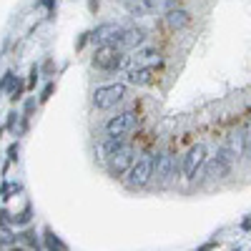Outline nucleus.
Segmentation results:
<instances>
[{
	"instance_id": "6e6552de",
	"label": "nucleus",
	"mask_w": 251,
	"mask_h": 251,
	"mask_svg": "<svg viewBox=\"0 0 251 251\" xmlns=\"http://www.w3.org/2000/svg\"><path fill=\"white\" fill-rule=\"evenodd\" d=\"M146 35H149V33H146L143 28H138V25L121 28L116 40H113V46L121 48V50H136V48H141L146 43Z\"/></svg>"
},
{
	"instance_id": "c85d7f7f",
	"label": "nucleus",
	"mask_w": 251,
	"mask_h": 251,
	"mask_svg": "<svg viewBox=\"0 0 251 251\" xmlns=\"http://www.w3.org/2000/svg\"><path fill=\"white\" fill-rule=\"evenodd\" d=\"M88 40H91V38H88V33H80V38H78V43H75V50H80L83 46L88 43Z\"/></svg>"
},
{
	"instance_id": "a211bd4d",
	"label": "nucleus",
	"mask_w": 251,
	"mask_h": 251,
	"mask_svg": "<svg viewBox=\"0 0 251 251\" xmlns=\"http://www.w3.org/2000/svg\"><path fill=\"white\" fill-rule=\"evenodd\" d=\"M136 60L138 63H149V60H158V50L156 48H136Z\"/></svg>"
},
{
	"instance_id": "4be33fe9",
	"label": "nucleus",
	"mask_w": 251,
	"mask_h": 251,
	"mask_svg": "<svg viewBox=\"0 0 251 251\" xmlns=\"http://www.w3.org/2000/svg\"><path fill=\"white\" fill-rule=\"evenodd\" d=\"M13 71H5L3 75H0V96H3V93H8V86H10V83H13Z\"/></svg>"
},
{
	"instance_id": "f257e3e1",
	"label": "nucleus",
	"mask_w": 251,
	"mask_h": 251,
	"mask_svg": "<svg viewBox=\"0 0 251 251\" xmlns=\"http://www.w3.org/2000/svg\"><path fill=\"white\" fill-rule=\"evenodd\" d=\"M153 163H156V153H143L138 161H133L128 174L123 176L126 188H128V191H138V188L149 186L153 181Z\"/></svg>"
},
{
	"instance_id": "20e7f679",
	"label": "nucleus",
	"mask_w": 251,
	"mask_h": 251,
	"mask_svg": "<svg viewBox=\"0 0 251 251\" xmlns=\"http://www.w3.org/2000/svg\"><path fill=\"white\" fill-rule=\"evenodd\" d=\"M203 163H206V146H203V143H196V146H191V149L186 151V156L181 158V166H178L181 176H183L186 181H194Z\"/></svg>"
},
{
	"instance_id": "f3484780",
	"label": "nucleus",
	"mask_w": 251,
	"mask_h": 251,
	"mask_svg": "<svg viewBox=\"0 0 251 251\" xmlns=\"http://www.w3.org/2000/svg\"><path fill=\"white\" fill-rule=\"evenodd\" d=\"M23 91H25V83L15 75V78H13V83L8 86V96H10V100H13V103H15V100H20V98H23Z\"/></svg>"
},
{
	"instance_id": "39448f33",
	"label": "nucleus",
	"mask_w": 251,
	"mask_h": 251,
	"mask_svg": "<svg viewBox=\"0 0 251 251\" xmlns=\"http://www.w3.org/2000/svg\"><path fill=\"white\" fill-rule=\"evenodd\" d=\"M133 161H136V151H133V146H128V143H123L121 149L106 161V166H108V174L113 176V178H123L126 174H128V169L133 166Z\"/></svg>"
},
{
	"instance_id": "1a4fd4ad",
	"label": "nucleus",
	"mask_w": 251,
	"mask_h": 251,
	"mask_svg": "<svg viewBox=\"0 0 251 251\" xmlns=\"http://www.w3.org/2000/svg\"><path fill=\"white\" fill-rule=\"evenodd\" d=\"M118 30H121V25H118V23H113V20H108V23L96 25V28L88 33V38L93 40L96 46H113V40H116Z\"/></svg>"
},
{
	"instance_id": "473e14b6",
	"label": "nucleus",
	"mask_w": 251,
	"mask_h": 251,
	"mask_svg": "<svg viewBox=\"0 0 251 251\" xmlns=\"http://www.w3.org/2000/svg\"><path fill=\"white\" fill-rule=\"evenodd\" d=\"M241 228H244V231H249V228H251V216H249V219L241 224Z\"/></svg>"
},
{
	"instance_id": "f03ea898",
	"label": "nucleus",
	"mask_w": 251,
	"mask_h": 251,
	"mask_svg": "<svg viewBox=\"0 0 251 251\" xmlns=\"http://www.w3.org/2000/svg\"><path fill=\"white\" fill-rule=\"evenodd\" d=\"M126 96H128V86H126V83H106V86H98L93 91L91 100L98 111H111Z\"/></svg>"
},
{
	"instance_id": "a878e982",
	"label": "nucleus",
	"mask_w": 251,
	"mask_h": 251,
	"mask_svg": "<svg viewBox=\"0 0 251 251\" xmlns=\"http://www.w3.org/2000/svg\"><path fill=\"white\" fill-rule=\"evenodd\" d=\"M38 75H40V68H38V66H30V78H28V88H35V83H38Z\"/></svg>"
},
{
	"instance_id": "7c9ffc66",
	"label": "nucleus",
	"mask_w": 251,
	"mask_h": 251,
	"mask_svg": "<svg viewBox=\"0 0 251 251\" xmlns=\"http://www.w3.org/2000/svg\"><path fill=\"white\" fill-rule=\"evenodd\" d=\"M216 249V241H208V244H203V246H199L196 251H214Z\"/></svg>"
},
{
	"instance_id": "f8f14e48",
	"label": "nucleus",
	"mask_w": 251,
	"mask_h": 251,
	"mask_svg": "<svg viewBox=\"0 0 251 251\" xmlns=\"http://www.w3.org/2000/svg\"><path fill=\"white\" fill-rule=\"evenodd\" d=\"M153 66H136L128 71V83H133V86H151L153 80Z\"/></svg>"
},
{
	"instance_id": "9d476101",
	"label": "nucleus",
	"mask_w": 251,
	"mask_h": 251,
	"mask_svg": "<svg viewBox=\"0 0 251 251\" xmlns=\"http://www.w3.org/2000/svg\"><path fill=\"white\" fill-rule=\"evenodd\" d=\"M163 20H166V25H169L171 30H183V28L191 25V13L183 10V8H176V5H174L171 10H166Z\"/></svg>"
},
{
	"instance_id": "c756f323",
	"label": "nucleus",
	"mask_w": 251,
	"mask_h": 251,
	"mask_svg": "<svg viewBox=\"0 0 251 251\" xmlns=\"http://www.w3.org/2000/svg\"><path fill=\"white\" fill-rule=\"evenodd\" d=\"M10 219H13V216H10V214L5 211V208H0V226H5V224H8Z\"/></svg>"
},
{
	"instance_id": "6ab92c4d",
	"label": "nucleus",
	"mask_w": 251,
	"mask_h": 251,
	"mask_svg": "<svg viewBox=\"0 0 251 251\" xmlns=\"http://www.w3.org/2000/svg\"><path fill=\"white\" fill-rule=\"evenodd\" d=\"M30 219H33V206L28 203V206L23 208V211H20V214H15L10 221H13L15 226H28V224H30Z\"/></svg>"
},
{
	"instance_id": "dca6fc26",
	"label": "nucleus",
	"mask_w": 251,
	"mask_h": 251,
	"mask_svg": "<svg viewBox=\"0 0 251 251\" xmlns=\"http://www.w3.org/2000/svg\"><path fill=\"white\" fill-rule=\"evenodd\" d=\"M15 239H18V241H23V244H25L28 249H35V251L40 249V241H38V234L33 231V228H25V231H20V234H18Z\"/></svg>"
},
{
	"instance_id": "ddd939ff",
	"label": "nucleus",
	"mask_w": 251,
	"mask_h": 251,
	"mask_svg": "<svg viewBox=\"0 0 251 251\" xmlns=\"http://www.w3.org/2000/svg\"><path fill=\"white\" fill-rule=\"evenodd\" d=\"M126 143V138H111V136H106V138H103L100 143H98V158L103 161V163H106L118 149H121V146Z\"/></svg>"
},
{
	"instance_id": "7ed1b4c3",
	"label": "nucleus",
	"mask_w": 251,
	"mask_h": 251,
	"mask_svg": "<svg viewBox=\"0 0 251 251\" xmlns=\"http://www.w3.org/2000/svg\"><path fill=\"white\" fill-rule=\"evenodd\" d=\"M91 63H93L98 71H108L111 73V71H118V68L126 66V55L116 46H98L96 53H93V58H91Z\"/></svg>"
},
{
	"instance_id": "9b49d317",
	"label": "nucleus",
	"mask_w": 251,
	"mask_h": 251,
	"mask_svg": "<svg viewBox=\"0 0 251 251\" xmlns=\"http://www.w3.org/2000/svg\"><path fill=\"white\" fill-rule=\"evenodd\" d=\"M201 169H203V176H206V178L214 181V178H226L228 174H231V163H226V161H221V158L216 156V158H211L208 163H203Z\"/></svg>"
},
{
	"instance_id": "0eeeda50",
	"label": "nucleus",
	"mask_w": 251,
	"mask_h": 251,
	"mask_svg": "<svg viewBox=\"0 0 251 251\" xmlns=\"http://www.w3.org/2000/svg\"><path fill=\"white\" fill-rule=\"evenodd\" d=\"M178 174V163H176V156L171 151H166L161 156H156V163H153V178L158 186H169V181Z\"/></svg>"
},
{
	"instance_id": "5701e85b",
	"label": "nucleus",
	"mask_w": 251,
	"mask_h": 251,
	"mask_svg": "<svg viewBox=\"0 0 251 251\" xmlns=\"http://www.w3.org/2000/svg\"><path fill=\"white\" fill-rule=\"evenodd\" d=\"M18 118H20V113H18V111H10V113H8V123H5V128H8L10 133H15V128H18Z\"/></svg>"
},
{
	"instance_id": "f704fd0d",
	"label": "nucleus",
	"mask_w": 251,
	"mask_h": 251,
	"mask_svg": "<svg viewBox=\"0 0 251 251\" xmlns=\"http://www.w3.org/2000/svg\"><path fill=\"white\" fill-rule=\"evenodd\" d=\"M121 3H123V0H121Z\"/></svg>"
},
{
	"instance_id": "bb28decb",
	"label": "nucleus",
	"mask_w": 251,
	"mask_h": 251,
	"mask_svg": "<svg viewBox=\"0 0 251 251\" xmlns=\"http://www.w3.org/2000/svg\"><path fill=\"white\" fill-rule=\"evenodd\" d=\"M18 151H20V146L18 143H10V149H8V163L18 161Z\"/></svg>"
},
{
	"instance_id": "412c9836",
	"label": "nucleus",
	"mask_w": 251,
	"mask_h": 251,
	"mask_svg": "<svg viewBox=\"0 0 251 251\" xmlns=\"http://www.w3.org/2000/svg\"><path fill=\"white\" fill-rule=\"evenodd\" d=\"M241 153L246 161H251V126H249V131L244 133V143H241Z\"/></svg>"
},
{
	"instance_id": "2eb2a0df",
	"label": "nucleus",
	"mask_w": 251,
	"mask_h": 251,
	"mask_svg": "<svg viewBox=\"0 0 251 251\" xmlns=\"http://www.w3.org/2000/svg\"><path fill=\"white\" fill-rule=\"evenodd\" d=\"M141 5L143 10H149V13H166V10H171L176 5V0H141Z\"/></svg>"
},
{
	"instance_id": "423d86ee",
	"label": "nucleus",
	"mask_w": 251,
	"mask_h": 251,
	"mask_svg": "<svg viewBox=\"0 0 251 251\" xmlns=\"http://www.w3.org/2000/svg\"><path fill=\"white\" fill-rule=\"evenodd\" d=\"M136 126H138L136 111H123V113L113 116V118L106 123V136H111V138H126L128 133H133Z\"/></svg>"
},
{
	"instance_id": "4468645a",
	"label": "nucleus",
	"mask_w": 251,
	"mask_h": 251,
	"mask_svg": "<svg viewBox=\"0 0 251 251\" xmlns=\"http://www.w3.org/2000/svg\"><path fill=\"white\" fill-rule=\"evenodd\" d=\"M43 246H46L48 251H68V246L60 241V236L53 234V228H50V226L43 228Z\"/></svg>"
},
{
	"instance_id": "72a5a7b5",
	"label": "nucleus",
	"mask_w": 251,
	"mask_h": 251,
	"mask_svg": "<svg viewBox=\"0 0 251 251\" xmlns=\"http://www.w3.org/2000/svg\"><path fill=\"white\" fill-rule=\"evenodd\" d=\"M13 251H23V249H13Z\"/></svg>"
},
{
	"instance_id": "cd10ccee",
	"label": "nucleus",
	"mask_w": 251,
	"mask_h": 251,
	"mask_svg": "<svg viewBox=\"0 0 251 251\" xmlns=\"http://www.w3.org/2000/svg\"><path fill=\"white\" fill-rule=\"evenodd\" d=\"M55 3H58V0H38V5H43L48 13H53V8H55Z\"/></svg>"
},
{
	"instance_id": "2f4dec72",
	"label": "nucleus",
	"mask_w": 251,
	"mask_h": 251,
	"mask_svg": "<svg viewBox=\"0 0 251 251\" xmlns=\"http://www.w3.org/2000/svg\"><path fill=\"white\" fill-rule=\"evenodd\" d=\"M88 10L91 13H98V0H88Z\"/></svg>"
},
{
	"instance_id": "aec40b11",
	"label": "nucleus",
	"mask_w": 251,
	"mask_h": 251,
	"mask_svg": "<svg viewBox=\"0 0 251 251\" xmlns=\"http://www.w3.org/2000/svg\"><path fill=\"white\" fill-rule=\"evenodd\" d=\"M20 191H23V186H20V183H10V181H5L3 188H0V199L8 201L13 194H20Z\"/></svg>"
},
{
	"instance_id": "393cba45",
	"label": "nucleus",
	"mask_w": 251,
	"mask_h": 251,
	"mask_svg": "<svg viewBox=\"0 0 251 251\" xmlns=\"http://www.w3.org/2000/svg\"><path fill=\"white\" fill-rule=\"evenodd\" d=\"M53 91H55V83H53V80H50V83H46V88L40 91V103H46V100L53 96Z\"/></svg>"
},
{
	"instance_id": "b1692460",
	"label": "nucleus",
	"mask_w": 251,
	"mask_h": 251,
	"mask_svg": "<svg viewBox=\"0 0 251 251\" xmlns=\"http://www.w3.org/2000/svg\"><path fill=\"white\" fill-rule=\"evenodd\" d=\"M221 161H226V163H234V151L231 149H228V146H221V149H219V153H216Z\"/></svg>"
}]
</instances>
